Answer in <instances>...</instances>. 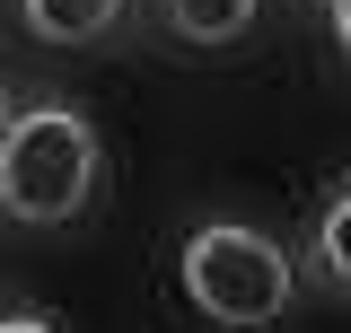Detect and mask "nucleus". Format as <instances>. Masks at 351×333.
Returning <instances> with one entry per match:
<instances>
[{"instance_id": "f257e3e1", "label": "nucleus", "mask_w": 351, "mask_h": 333, "mask_svg": "<svg viewBox=\"0 0 351 333\" xmlns=\"http://www.w3.org/2000/svg\"><path fill=\"white\" fill-rule=\"evenodd\" d=\"M97 193V132L71 106H18L0 132V202L18 228H62Z\"/></svg>"}, {"instance_id": "f03ea898", "label": "nucleus", "mask_w": 351, "mask_h": 333, "mask_svg": "<svg viewBox=\"0 0 351 333\" xmlns=\"http://www.w3.org/2000/svg\"><path fill=\"white\" fill-rule=\"evenodd\" d=\"M184 298L211 316V325H272L290 307V254L272 246L246 219H211L184 237Z\"/></svg>"}, {"instance_id": "7ed1b4c3", "label": "nucleus", "mask_w": 351, "mask_h": 333, "mask_svg": "<svg viewBox=\"0 0 351 333\" xmlns=\"http://www.w3.org/2000/svg\"><path fill=\"white\" fill-rule=\"evenodd\" d=\"M18 18L36 44H97V36H114L123 0H18Z\"/></svg>"}, {"instance_id": "20e7f679", "label": "nucleus", "mask_w": 351, "mask_h": 333, "mask_svg": "<svg viewBox=\"0 0 351 333\" xmlns=\"http://www.w3.org/2000/svg\"><path fill=\"white\" fill-rule=\"evenodd\" d=\"M167 27L184 44H237L255 27V0H167Z\"/></svg>"}, {"instance_id": "39448f33", "label": "nucleus", "mask_w": 351, "mask_h": 333, "mask_svg": "<svg viewBox=\"0 0 351 333\" xmlns=\"http://www.w3.org/2000/svg\"><path fill=\"white\" fill-rule=\"evenodd\" d=\"M307 263H316V272H325V281L351 298V184H343L325 210H316V228H307Z\"/></svg>"}, {"instance_id": "423d86ee", "label": "nucleus", "mask_w": 351, "mask_h": 333, "mask_svg": "<svg viewBox=\"0 0 351 333\" xmlns=\"http://www.w3.org/2000/svg\"><path fill=\"white\" fill-rule=\"evenodd\" d=\"M0 333H62V325H53V316H36V307H9V316H0Z\"/></svg>"}, {"instance_id": "0eeeda50", "label": "nucleus", "mask_w": 351, "mask_h": 333, "mask_svg": "<svg viewBox=\"0 0 351 333\" xmlns=\"http://www.w3.org/2000/svg\"><path fill=\"white\" fill-rule=\"evenodd\" d=\"M325 18H334V44L351 53V0H325Z\"/></svg>"}]
</instances>
